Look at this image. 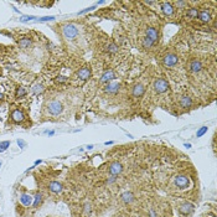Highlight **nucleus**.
<instances>
[{"label":"nucleus","instance_id":"obj_1","mask_svg":"<svg viewBox=\"0 0 217 217\" xmlns=\"http://www.w3.org/2000/svg\"><path fill=\"white\" fill-rule=\"evenodd\" d=\"M62 33L66 38H70V40H73L74 37L78 35V29L74 24H66L62 26Z\"/></svg>","mask_w":217,"mask_h":217},{"label":"nucleus","instance_id":"obj_2","mask_svg":"<svg viewBox=\"0 0 217 217\" xmlns=\"http://www.w3.org/2000/svg\"><path fill=\"white\" fill-rule=\"evenodd\" d=\"M153 86H154L155 92H158V93H164V92H166V91L169 89V83H168V81L164 79V78H158V79H155V82H154Z\"/></svg>","mask_w":217,"mask_h":217},{"label":"nucleus","instance_id":"obj_3","mask_svg":"<svg viewBox=\"0 0 217 217\" xmlns=\"http://www.w3.org/2000/svg\"><path fill=\"white\" fill-rule=\"evenodd\" d=\"M174 184H175L176 187H179V189H181V190H184V189L189 187V185H190V180H189V178H187L186 175H184V174H179V175L175 176V179H174Z\"/></svg>","mask_w":217,"mask_h":217},{"label":"nucleus","instance_id":"obj_4","mask_svg":"<svg viewBox=\"0 0 217 217\" xmlns=\"http://www.w3.org/2000/svg\"><path fill=\"white\" fill-rule=\"evenodd\" d=\"M47 109H48L50 114H52V115H58L60 113H62L63 106H62V103L58 102V101H51V102L48 103Z\"/></svg>","mask_w":217,"mask_h":217},{"label":"nucleus","instance_id":"obj_5","mask_svg":"<svg viewBox=\"0 0 217 217\" xmlns=\"http://www.w3.org/2000/svg\"><path fill=\"white\" fill-rule=\"evenodd\" d=\"M178 62H179V57L175 53H168L164 57V65L168 67H174L178 65Z\"/></svg>","mask_w":217,"mask_h":217},{"label":"nucleus","instance_id":"obj_6","mask_svg":"<svg viewBox=\"0 0 217 217\" xmlns=\"http://www.w3.org/2000/svg\"><path fill=\"white\" fill-rule=\"evenodd\" d=\"M195 210V206L191 204V202H184L179 207V212L184 216H187V215H191Z\"/></svg>","mask_w":217,"mask_h":217},{"label":"nucleus","instance_id":"obj_7","mask_svg":"<svg viewBox=\"0 0 217 217\" xmlns=\"http://www.w3.org/2000/svg\"><path fill=\"white\" fill-rule=\"evenodd\" d=\"M122 171H123V165H122L119 161H114V163H112V164L109 165V173H110V175L117 176V175H119Z\"/></svg>","mask_w":217,"mask_h":217},{"label":"nucleus","instance_id":"obj_8","mask_svg":"<svg viewBox=\"0 0 217 217\" xmlns=\"http://www.w3.org/2000/svg\"><path fill=\"white\" fill-rule=\"evenodd\" d=\"M201 70H202V63H201V61H199V60H192V61L189 63V71H190V72L197 73V72H200Z\"/></svg>","mask_w":217,"mask_h":217},{"label":"nucleus","instance_id":"obj_9","mask_svg":"<svg viewBox=\"0 0 217 217\" xmlns=\"http://www.w3.org/2000/svg\"><path fill=\"white\" fill-rule=\"evenodd\" d=\"M91 68L89 67H83V68H81L78 72H77V77L79 78V79H82V81H87L89 77H91Z\"/></svg>","mask_w":217,"mask_h":217},{"label":"nucleus","instance_id":"obj_10","mask_svg":"<svg viewBox=\"0 0 217 217\" xmlns=\"http://www.w3.org/2000/svg\"><path fill=\"white\" fill-rule=\"evenodd\" d=\"M119 83L118 82H109L108 86L106 87V93H109V94H115V93H118V91H119Z\"/></svg>","mask_w":217,"mask_h":217},{"label":"nucleus","instance_id":"obj_11","mask_svg":"<svg viewBox=\"0 0 217 217\" xmlns=\"http://www.w3.org/2000/svg\"><path fill=\"white\" fill-rule=\"evenodd\" d=\"M161 10L166 16H171L174 14V6L171 3H161Z\"/></svg>","mask_w":217,"mask_h":217},{"label":"nucleus","instance_id":"obj_12","mask_svg":"<svg viewBox=\"0 0 217 217\" xmlns=\"http://www.w3.org/2000/svg\"><path fill=\"white\" fill-rule=\"evenodd\" d=\"M24 113L20 110V109H15V110H13V113H11V119L15 122V123H21L23 120H24Z\"/></svg>","mask_w":217,"mask_h":217},{"label":"nucleus","instance_id":"obj_13","mask_svg":"<svg viewBox=\"0 0 217 217\" xmlns=\"http://www.w3.org/2000/svg\"><path fill=\"white\" fill-rule=\"evenodd\" d=\"M114 78H115L114 72H113L112 70H108V71H106V72L102 74V77H101V83H109V82L113 81Z\"/></svg>","mask_w":217,"mask_h":217},{"label":"nucleus","instance_id":"obj_14","mask_svg":"<svg viewBox=\"0 0 217 217\" xmlns=\"http://www.w3.org/2000/svg\"><path fill=\"white\" fill-rule=\"evenodd\" d=\"M48 189H50V191L53 192V194H60V192L62 191V184L58 182V181H52V182H50Z\"/></svg>","mask_w":217,"mask_h":217},{"label":"nucleus","instance_id":"obj_15","mask_svg":"<svg viewBox=\"0 0 217 217\" xmlns=\"http://www.w3.org/2000/svg\"><path fill=\"white\" fill-rule=\"evenodd\" d=\"M120 199H122V201H123L124 204L129 205V204H132V202L134 201V194H133V192H130V191H125V192H123V194H122Z\"/></svg>","mask_w":217,"mask_h":217},{"label":"nucleus","instance_id":"obj_16","mask_svg":"<svg viewBox=\"0 0 217 217\" xmlns=\"http://www.w3.org/2000/svg\"><path fill=\"white\" fill-rule=\"evenodd\" d=\"M144 92H145V87H144V84H142V83L135 84L134 88H133V96L137 97V98L142 97V96L144 94Z\"/></svg>","mask_w":217,"mask_h":217},{"label":"nucleus","instance_id":"obj_17","mask_svg":"<svg viewBox=\"0 0 217 217\" xmlns=\"http://www.w3.org/2000/svg\"><path fill=\"white\" fill-rule=\"evenodd\" d=\"M145 34H146V37H149L151 41H154V42H156V40L159 38V33L156 31V29H154V28H148L146 29V31H145Z\"/></svg>","mask_w":217,"mask_h":217},{"label":"nucleus","instance_id":"obj_18","mask_svg":"<svg viewBox=\"0 0 217 217\" xmlns=\"http://www.w3.org/2000/svg\"><path fill=\"white\" fill-rule=\"evenodd\" d=\"M197 18H199V20H200L201 23H210V21H211V14H210L207 10L199 11Z\"/></svg>","mask_w":217,"mask_h":217},{"label":"nucleus","instance_id":"obj_19","mask_svg":"<svg viewBox=\"0 0 217 217\" xmlns=\"http://www.w3.org/2000/svg\"><path fill=\"white\" fill-rule=\"evenodd\" d=\"M33 200H34V197H33L31 195H29V194H21V195H20V202H21L24 206H30V205H33Z\"/></svg>","mask_w":217,"mask_h":217},{"label":"nucleus","instance_id":"obj_20","mask_svg":"<svg viewBox=\"0 0 217 217\" xmlns=\"http://www.w3.org/2000/svg\"><path fill=\"white\" fill-rule=\"evenodd\" d=\"M191 104H192V99H191L189 96H184V97H181L180 106L182 107V108H190Z\"/></svg>","mask_w":217,"mask_h":217},{"label":"nucleus","instance_id":"obj_21","mask_svg":"<svg viewBox=\"0 0 217 217\" xmlns=\"http://www.w3.org/2000/svg\"><path fill=\"white\" fill-rule=\"evenodd\" d=\"M31 43H33V41H31V38L30 37H23L20 41H19V46L21 47V48H29L30 46H31Z\"/></svg>","mask_w":217,"mask_h":217},{"label":"nucleus","instance_id":"obj_22","mask_svg":"<svg viewBox=\"0 0 217 217\" xmlns=\"http://www.w3.org/2000/svg\"><path fill=\"white\" fill-rule=\"evenodd\" d=\"M197 15H199V10H197L196 8H190V9H187L186 18H189V19H195V18H197Z\"/></svg>","mask_w":217,"mask_h":217},{"label":"nucleus","instance_id":"obj_23","mask_svg":"<svg viewBox=\"0 0 217 217\" xmlns=\"http://www.w3.org/2000/svg\"><path fill=\"white\" fill-rule=\"evenodd\" d=\"M154 43H155L154 41H151L149 37H146V36H145L144 40H143V47H144V48H151Z\"/></svg>","mask_w":217,"mask_h":217},{"label":"nucleus","instance_id":"obj_24","mask_svg":"<svg viewBox=\"0 0 217 217\" xmlns=\"http://www.w3.org/2000/svg\"><path fill=\"white\" fill-rule=\"evenodd\" d=\"M41 201H42V195L40 194V192H37L36 195L34 196V201H33V205H34V207H37L40 204H41Z\"/></svg>","mask_w":217,"mask_h":217},{"label":"nucleus","instance_id":"obj_25","mask_svg":"<svg viewBox=\"0 0 217 217\" xmlns=\"http://www.w3.org/2000/svg\"><path fill=\"white\" fill-rule=\"evenodd\" d=\"M33 92H34L35 94H40V93H42V92H43V86L40 84V83H37V84H35V86L33 87Z\"/></svg>","mask_w":217,"mask_h":217},{"label":"nucleus","instance_id":"obj_26","mask_svg":"<svg viewBox=\"0 0 217 217\" xmlns=\"http://www.w3.org/2000/svg\"><path fill=\"white\" fill-rule=\"evenodd\" d=\"M34 19H36L34 15H23V16H20V21L21 23H28V21H31V20H34Z\"/></svg>","mask_w":217,"mask_h":217},{"label":"nucleus","instance_id":"obj_27","mask_svg":"<svg viewBox=\"0 0 217 217\" xmlns=\"http://www.w3.org/2000/svg\"><path fill=\"white\" fill-rule=\"evenodd\" d=\"M10 146V142L9 140H5V142H0V153H4L8 148Z\"/></svg>","mask_w":217,"mask_h":217},{"label":"nucleus","instance_id":"obj_28","mask_svg":"<svg viewBox=\"0 0 217 217\" xmlns=\"http://www.w3.org/2000/svg\"><path fill=\"white\" fill-rule=\"evenodd\" d=\"M107 51L110 52V53H114V52H117L118 51V46L117 45H114V43H109L108 46H107Z\"/></svg>","mask_w":217,"mask_h":217},{"label":"nucleus","instance_id":"obj_29","mask_svg":"<svg viewBox=\"0 0 217 217\" xmlns=\"http://www.w3.org/2000/svg\"><path fill=\"white\" fill-rule=\"evenodd\" d=\"M25 94H26L25 88H24V87H19V88H18V91H16V97H18V98H19V97L21 98V97H24Z\"/></svg>","mask_w":217,"mask_h":217},{"label":"nucleus","instance_id":"obj_30","mask_svg":"<svg viewBox=\"0 0 217 217\" xmlns=\"http://www.w3.org/2000/svg\"><path fill=\"white\" fill-rule=\"evenodd\" d=\"M52 20H55V16H43V18H40V19H37V21H38V23H45V21H52Z\"/></svg>","mask_w":217,"mask_h":217},{"label":"nucleus","instance_id":"obj_31","mask_svg":"<svg viewBox=\"0 0 217 217\" xmlns=\"http://www.w3.org/2000/svg\"><path fill=\"white\" fill-rule=\"evenodd\" d=\"M207 132V127H202V128H200L199 130H197V133H196V135H197V138H201L205 133Z\"/></svg>","mask_w":217,"mask_h":217},{"label":"nucleus","instance_id":"obj_32","mask_svg":"<svg viewBox=\"0 0 217 217\" xmlns=\"http://www.w3.org/2000/svg\"><path fill=\"white\" fill-rule=\"evenodd\" d=\"M94 8H96V6H91V8H87V9L82 10V11H79L78 14H79V15H82V14H86V13H88V11H92V10H93Z\"/></svg>","mask_w":217,"mask_h":217},{"label":"nucleus","instance_id":"obj_33","mask_svg":"<svg viewBox=\"0 0 217 217\" xmlns=\"http://www.w3.org/2000/svg\"><path fill=\"white\" fill-rule=\"evenodd\" d=\"M16 143H18V145H19L20 148H25V146H26V143H25L24 140H21V139H18Z\"/></svg>","mask_w":217,"mask_h":217},{"label":"nucleus","instance_id":"obj_34","mask_svg":"<svg viewBox=\"0 0 217 217\" xmlns=\"http://www.w3.org/2000/svg\"><path fill=\"white\" fill-rule=\"evenodd\" d=\"M91 210H92V209H91V205H89V204H86V205H84V211H86V214H91Z\"/></svg>","mask_w":217,"mask_h":217},{"label":"nucleus","instance_id":"obj_35","mask_svg":"<svg viewBox=\"0 0 217 217\" xmlns=\"http://www.w3.org/2000/svg\"><path fill=\"white\" fill-rule=\"evenodd\" d=\"M186 4H187V3H185V1H176V3H175V5H176V6H180V8L186 6Z\"/></svg>","mask_w":217,"mask_h":217},{"label":"nucleus","instance_id":"obj_36","mask_svg":"<svg viewBox=\"0 0 217 217\" xmlns=\"http://www.w3.org/2000/svg\"><path fill=\"white\" fill-rule=\"evenodd\" d=\"M66 81H67V78H66V77H63V76L57 77V82H66Z\"/></svg>","mask_w":217,"mask_h":217},{"label":"nucleus","instance_id":"obj_37","mask_svg":"<svg viewBox=\"0 0 217 217\" xmlns=\"http://www.w3.org/2000/svg\"><path fill=\"white\" fill-rule=\"evenodd\" d=\"M114 181H115V176L110 175V179H108V181H107V184H113Z\"/></svg>","mask_w":217,"mask_h":217},{"label":"nucleus","instance_id":"obj_38","mask_svg":"<svg viewBox=\"0 0 217 217\" xmlns=\"http://www.w3.org/2000/svg\"><path fill=\"white\" fill-rule=\"evenodd\" d=\"M149 215H150V217H156V214H155L154 210H150V211H149Z\"/></svg>","mask_w":217,"mask_h":217},{"label":"nucleus","instance_id":"obj_39","mask_svg":"<svg viewBox=\"0 0 217 217\" xmlns=\"http://www.w3.org/2000/svg\"><path fill=\"white\" fill-rule=\"evenodd\" d=\"M47 134H48L50 137H52V135L55 134V132H53V130H51V132H47Z\"/></svg>","mask_w":217,"mask_h":217},{"label":"nucleus","instance_id":"obj_40","mask_svg":"<svg viewBox=\"0 0 217 217\" xmlns=\"http://www.w3.org/2000/svg\"><path fill=\"white\" fill-rule=\"evenodd\" d=\"M40 163H41V160H36V161H35V165H37V164H40Z\"/></svg>","mask_w":217,"mask_h":217},{"label":"nucleus","instance_id":"obj_41","mask_svg":"<svg viewBox=\"0 0 217 217\" xmlns=\"http://www.w3.org/2000/svg\"><path fill=\"white\" fill-rule=\"evenodd\" d=\"M0 99H3V93L0 92Z\"/></svg>","mask_w":217,"mask_h":217},{"label":"nucleus","instance_id":"obj_42","mask_svg":"<svg viewBox=\"0 0 217 217\" xmlns=\"http://www.w3.org/2000/svg\"><path fill=\"white\" fill-rule=\"evenodd\" d=\"M0 166H1V161H0Z\"/></svg>","mask_w":217,"mask_h":217}]
</instances>
